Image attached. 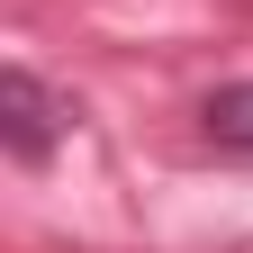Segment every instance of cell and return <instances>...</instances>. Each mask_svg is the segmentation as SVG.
<instances>
[{"mask_svg":"<svg viewBox=\"0 0 253 253\" xmlns=\"http://www.w3.org/2000/svg\"><path fill=\"white\" fill-rule=\"evenodd\" d=\"M63 126H73V100H54L27 63H9V73H0V136H9V154L18 163H45Z\"/></svg>","mask_w":253,"mask_h":253,"instance_id":"obj_1","label":"cell"},{"mask_svg":"<svg viewBox=\"0 0 253 253\" xmlns=\"http://www.w3.org/2000/svg\"><path fill=\"white\" fill-rule=\"evenodd\" d=\"M199 126H208V145L253 154V82H217V90H208V109H199Z\"/></svg>","mask_w":253,"mask_h":253,"instance_id":"obj_2","label":"cell"}]
</instances>
